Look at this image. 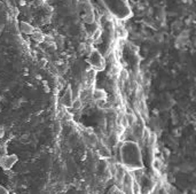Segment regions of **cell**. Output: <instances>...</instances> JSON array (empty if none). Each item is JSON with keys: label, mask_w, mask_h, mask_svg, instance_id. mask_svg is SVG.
<instances>
[{"label": "cell", "mask_w": 196, "mask_h": 194, "mask_svg": "<svg viewBox=\"0 0 196 194\" xmlns=\"http://www.w3.org/2000/svg\"><path fill=\"white\" fill-rule=\"evenodd\" d=\"M119 157L123 167L132 171L142 169L143 161H142L141 149L139 145L134 141H124L119 147Z\"/></svg>", "instance_id": "6da1fadb"}, {"label": "cell", "mask_w": 196, "mask_h": 194, "mask_svg": "<svg viewBox=\"0 0 196 194\" xmlns=\"http://www.w3.org/2000/svg\"><path fill=\"white\" fill-rule=\"evenodd\" d=\"M98 2L117 21H126L132 16V8L128 0H98Z\"/></svg>", "instance_id": "7a4b0ae2"}, {"label": "cell", "mask_w": 196, "mask_h": 194, "mask_svg": "<svg viewBox=\"0 0 196 194\" xmlns=\"http://www.w3.org/2000/svg\"><path fill=\"white\" fill-rule=\"evenodd\" d=\"M87 63L91 65V69L94 71H102L106 68V59L98 49H93L87 57Z\"/></svg>", "instance_id": "3957f363"}, {"label": "cell", "mask_w": 196, "mask_h": 194, "mask_svg": "<svg viewBox=\"0 0 196 194\" xmlns=\"http://www.w3.org/2000/svg\"><path fill=\"white\" fill-rule=\"evenodd\" d=\"M18 161V157L15 154H5L0 157V167L4 170H10L16 162Z\"/></svg>", "instance_id": "277c9868"}, {"label": "cell", "mask_w": 196, "mask_h": 194, "mask_svg": "<svg viewBox=\"0 0 196 194\" xmlns=\"http://www.w3.org/2000/svg\"><path fill=\"white\" fill-rule=\"evenodd\" d=\"M72 102H73L72 89H71V86H68V87L65 89V92H64V94H63L62 99H61V105H62L64 108H71Z\"/></svg>", "instance_id": "5b68a950"}, {"label": "cell", "mask_w": 196, "mask_h": 194, "mask_svg": "<svg viewBox=\"0 0 196 194\" xmlns=\"http://www.w3.org/2000/svg\"><path fill=\"white\" fill-rule=\"evenodd\" d=\"M20 30H21V32L24 33V35L30 36V35L35 31V28H33L30 23H28V22H25V21H21V22H20Z\"/></svg>", "instance_id": "8992f818"}, {"label": "cell", "mask_w": 196, "mask_h": 194, "mask_svg": "<svg viewBox=\"0 0 196 194\" xmlns=\"http://www.w3.org/2000/svg\"><path fill=\"white\" fill-rule=\"evenodd\" d=\"M93 98L96 101H104L107 99V93L102 89H93Z\"/></svg>", "instance_id": "52a82bcc"}, {"label": "cell", "mask_w": 196, "mask_h": 194, "mask_svg": "<svg viewBox=\"0 0 196 194\" xmlns=\"http://www.w3.org/2000/svg\"><path fill=\"white\" fill-rule=\"evenodd\" d=\"M30 36H31L32 40H35L36 43H44L45 39H46V36L41 32L40 30H36V29H35V31Z\"/></svg>", "instance_id": "ba28073f"}, {"label": "cell", "mask_w": 196, "mask_h": 194, "mask_svg": "<svg viewBox=\"0 0 196 194\" xmlns=\"http://www.w3.org/2000/svg\"><path fill=\"white\" fill-rule=\"evenodd\" d=\"M80 106H81V100H80V99H77V100H73L71 107L75 108V109H78V108H80Z\"/></svg>", "instance_id": "9c48e42d"}, {"label": "cell", "mask_w": 196, "mask_h": 194, "mask_svg": "<svg viewBox=\"0 0 196 194\" xmlns=\"http://www.w3.org/2000/svg\"><path fill=\"white\" fill-rule=\"evenodd\" d=\"M120 77H122L123 81H126V79L128 78V73H127L126 69H122V70H120Z\"/></svg>", "instance_id": "30bf717a"}, {"label": "cell", "mask_w": 196, "mask_h": 194, "mask_svg": "<svg viewBox=\"0 0 196 194\" xmlns=\"http://www.w3.org/2000/svg\"><path fill=\"white\" fill-rule=\"evenodd\" d=\"M153 165H154V169H156V170L161 169V162H159V160H154Z\"/></svg>", "instance_id": "8fae6325"}, {"label": "cell", "mask_w": 196, "mask_h": 194, "mask_svg": "<svg viewBox=\"0 0 196 194\" xmlns=\"http://www.w3.org/2000/svg\"><path fill=\"white\" fill-rule=\"evenodd\" d=\"M100 36H101V30L98 29V30H95L94 35H93V39H94V40H98V39L100 38Z\"/></svg>", "instance_id": "7c38bea8"}, {"label": "cell", "mask_w": 196, "mask_h": 194, "mask_svg": "<svg viewBox=\"0 0 196 194\" xmlns=\"http://www.w3.org/2000/svg\"><path fill=\"white\" fill-rule=\"evenodd\" d=\"M0 194H9V192L7 191L6 187H4V186L0 185Z\"/></svg>", "instance_id": "4fadbf2b"}]
</instances>
